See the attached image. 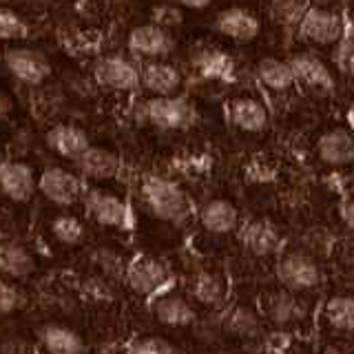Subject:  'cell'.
Here are the masks:
<instances>
[{
    "mask_svg": "<svg viewBox=\"0 0 354 354\" xmlns=\"http://www.w3.org/2000/svg\"><path fill=\"white\" fill-rule=\"evenodd\" d=\"M142 202L155 219L169 221V224H184L191 217L193 204L186 191L171 180L160 175H149L142 182Z\"/></svg>",
    "mask_w": 354,
    "mask_h": 354,
    "instance_id": "6da1fadb",
    "label": "cell"
},
{
    "mask_svg": "<svg viewBox=\"0 0 354 354\" xmlns=\"http://www.w3.org/2000/svg\"><path fill=\"white\" fill-rule=\"evenodd\" d=\"M274 274L277 281L281 283V288L297 295H306L313 292L321 286V266L319 261L306 250H283L277 257V266H274Z\"/></svg>",
    "mask_w": 354,
    "mask_h": 354,
    "instance_id": "7a4b0ae2",
    "label": "cell"
},
{
    "mask_svg": "<svg viewBox=\"0 0 354 354\" xmlns=\"http://www.w3.org/2000/svg\"><path fill=\"white\" fill-rule=\"evenodd\" d=\"M124 281L131 292L151 299L171 286L173 274L169 266L162 259L153 257V254H136V257L127 261Z\"/></svg>",
    "mask_w": 354,
    "mask_h": 354,
    "instance_id": "3957f363",
    "label": "cell"
},
{
    "mask_svg": "<svg viewBox=\"0 0 354 354\" xmlns=\"http://www.w3.org/2000/svg\"><path fill=\"white\" fill-rule=\"evenodd\" d=\"M38 191L58 208H69L84 197V182L80 175L62 169V166H49L44 169L38 180Z\"/></svg>",
    "mask_w": 354,
    "mask_h": 354,
    "instance_id": "277c9868",
    "label": "cell"
},
{
    "mask_svg": "<svg viewBox=\"0 0 354 354\" xmlns=\"http://www.w3.org/2000/svg\"><path fill=\"white\" fill-rule=\"evenodd\" d=\"M82 199H84L88 217H91L95 224L104 228H113V230L131 228V210L122 197L93 188V191H86Z\"/></svg>",
    "mask_w": 354,
    "mask_h": 354,
    "instance_id": "5b68a950",
    "label": "cell"
},
{
    "mask_svg": "<svg viewBox=\"0 0 354 354\" xmlns=\"http://www.w3.org/2000/svg\"><path fill=\"white\" fill-rule=\"evenodd\" d=\"M147 118L162 131H182L195 122V109L188 100L173 95H155L147 102Z\"/></svg>",
    "mask_w": 354,
    "mask_h": 354,
    "instance_id": "8992f818",
    "label": "cell"
},
{
    "mask_svg": "<svg viewBox=\"0 0 354 354\" xmlns=\"http://www.w3.org/2000/svg\"><path fill=\"white\" fill-rule=\"evenodd\" d=\"M151 315L160 326L166 328H188L197 321V310L191 299L182 292L169 290V288L151 297Z\"/></svg>",
    "mask_w": 354,
    "mask_h": 354,
    "instance_id": "52a82bcc",
    "label": "cell"
},
{
    "mask_svg": "<svg viewBox=\"0 0 354 354\" xmlns=\"http://www.w3.org/2000/svg\"><path fill=\"white\" fill-rule=\"evenodd\" d=\"M239 241L252 257H274L281 250V232L270 219L252 217L239 228Z\"/></svg>",
    "mask_w": 354,
    "mask_h": 354,
    "instance_id": "ba28073f",
    "label": "cell"
},
{
    "mask_svg": "<svg viewBox=\"0 0 354 354\" xmlns=\"http://www.w3.org/2000/svg\"><path fill=\"white\" fill-rule=\"evenodd\" d=\"M38 191V177L25 162H0V193L11 202L25 204Z\"/></svg>",
    "mask_w": 354,
    "mask_h": 354,
    "instance_id": "9c48e42d",
    "label": "cell"
},
{
    "mask_svg": "<svg viewBox=\"0 0 354 354\" xmlns=\"http://www.w3.org/2000/svg\"><path fill=\"white\" fill-rule=\"evenodd\" d=\"M304 295H297L290 290H279V292H268L263 299V315L268 317L274 326L279 328H297L301 326L308 317V308L304 304Z\"/></svg>",
    "mask_w": 354,
    "mask_h": 354,
    "instance_id": "30bf717a",
    "label": "cell"
},
{
    "mask_svg": "<svg viewBox=\"0 0 354 354\" xmlns=\"http://www.w3.org/2000/svg\"><path fill=\"white\" fill-rule=\"evenodd\" d=\"M5 64L11 71V75H16L20 82L25 84H40L49 77L51 64L44 58L42 53L33 49H11L5 55Z\"/></svg>",
    "mask_w": 354,
    "mask_h": 354,
    "instance_id": "8fae6325",
    "label": "cell"
},
{
    "mask_svg": "<svg viewBox=\"0 0 354 354\" xmlns=\"http://www.w3.org/2000/svg\"><path fill=\"white\" fill-rule=\"evenodd\" d=\"M219 328L230 337L254 339L261 330V315L254 306H250L246 301H237V304L221 310Z\"/></svg>",
    "mask_w": 354,
    "mask_h": 354,
    "instance_id": "7c38bea8",
    "label": "cell"
},
{
    "mask_svg": "<svg viewBox=\"0 0 354 354\" xmlns=\"http://www.w3.org/2000/svg\"><path fill=\"white\" fill-rule=\"evenodd\" d=\"M188 292H191L193 301L206 308H219L224 304L228 295V283L226 274L215 268H202L191 277L188 283Z\"/></svg>",
    "mask_w": 354,
    "mask_h": 354,
    "instance_id": "4fadbf2b",
    "label": "cell"
},
{
    "mask_svg": "<svg viewBox=\"0 0 354 354\" xmlns=\"http://www.w3.org/2000/svg\"><path fill=\"white\" fill-rule=\"evenodd\" d=\"M95 80L115 91H133L140 84V71L133 62L120 55H111L95 64Z\"/></svg>",
    "mask_w": 354,
    "mask_h": 354,
    "instance_id": "5bb4252c",
    "label": "cell"
},
{
    "mask_svg": "<svg viewBox=\"0 0 354 354\" xmlns=\"http://www.w3.org/2000/svg\"><path fill=\"white\" fill-rule=\"evenodd\" d=\"M129 47L133 53L144 55V58H162V55L171 53L173 38L164 27L155 25H140L129 33Z\"/></svg>",
    "mask_w": 354,
    "mask_h": 354,
    "instance_id": "9a60e30c",
    "label": "cell"
},
{
    "mask_svg": "<svg viewBox=\"0 0 354 354\" xmlns=\"http://www.w3.org/2000/svg\"><path fill=\"white\" fill-rule=\"evenodd\" d=\"M301 33L313 42L332 44L343 36V22L337 14L326 9H308L301 18Z\"/></svg>",
    "mask_w": 354,
    "mask_h": 354,
    "instance_id": "2e32d148",
    "label": "cell"
},
{
    "mask_svg": "<svg viewBox=\"0 0 354 354\" xmlns=\"http://www.w3.org/2000/svg\"><path fill=\"white\" fill-rule=\"evenodd\" d=\"M317 153L328 166L354 164V133L348 129H332L324 133L317 144Z\"/></svg>",
    "mask_w": 354,
    "mask_h": 354,
    "instance_id": "e0dca14e",
    "label": "cell"
},
{
    "mask_svg": "<svg viewBox=\"0 0 354 354\" xmlns=\"http://www.w3.org/2000/svg\"><path fill=\"white\" fill-rule=\"evenodd\" d=\"M199 224L210 235H228L239 226V210L228 199H210L199 210Z\"/></svg>",
    "mask_w": 354,
    "mask_h": 354,
    "instance_id": "ac0fdd59",
    "label": "cell"
},
{
    "mask_svg": "<svg viewBox=\"0 0 354 354\" xmlns=\"http://www.w3.org/2000/svg\"><path fill=\"white\" fill-rule=\"evenodd\" d=\"M77 171L86 180H113L120 173V158L118 153L102 149V147H88L80 158L75 160Z\"/></svg>",
    "mask_w": 354,
    "mask_h": 354,
    "instance_id": "d6986e66",
    "label": "cell"
},
{
    "mask_svg": "<svg viewBox=\"0 0 354 354\" xmlns=\"http://www.w3.org/2000/svg\"><path fill=\"white\" fill-rule=\"evenodd\" d=\"M321 321L335 335H354V295L337 292L326 299Z\"/></svg>",
    "mask_w": 354,
    "mask_h": 354,
    "instance_id": "ffe728a7",
    "label": "cell"
},
{
    "mask_svg": "<svg viewBox=\"0 0 354 354\" xmlns=\"http://www.w3.org/2000/svg\"><path fill=\"white\" fill-rule=\"evenodd\" d=\"M44 142H47V147L55 155H60L64 160H73V162L91 147L86 133L73 124H58L49 129L47 136H44Z\"/></svg>",
    "mask_w": 354,
    "mask_h": 354,
    "instance_id": "44dd1931",
    "label": "cell"
},
{
    "mask_svg": "<svg viewBox=\"0 0 354 354\" xmlns=\"http://www.w3.org/2000/svg\"><path fill=\"white\" fill-rule=\"evenodd\" d=\"M38 341L47 354H84L86 350L82 337L62 324H44L38 330Z\"/></svg>",
    "mask_w": 354,
    "mask_h": 354,
    "instance_id": "7402d4cb",
    "label": "cell"
},
{
    "mask_svg": "<svg viewBox=\"0 0 354 354\" xmlns=\"http://www.w3.org/2000/svg\"><path fill=\"white\" fill-rule=\"evenodd\" d=\"M36 272V257L20 243L0 241V274L11 281L27 279Z\"/></svg>",
    "mask_w": 354,
    "mask_h": 354,
    "instance_id": "603a6c76",
    "label": "cell"
},
{
    "mask_svg": "<svg viewBox=\"0 0 354 354\" xmlns=\"http://www.w3.org/2000/svg\"><path fill=\"white\" fill-rule=\"evenodd\" d=\"M140 84L155 95H173L182 84V75L173 64L153 60L140 71Z\"/></svg>",
    "mask_w": 354,
    "mask_h": 354,
    "instance_id": "cb8c5ba5",
    "label": "cell"
},
{
    "mask_svg": "<svg viewBox=\"0 0 354 354\" xmlns=\"http://www.w3.org/2000/svg\"><path fill=\"white\" fill-rule=\"evenodd\" d=\"M217 29L224 33V36L237 42H248L257 36L261 27H259V20L254 18L248 9L230 7L217 16Z\"/></svg>",
    "mask_w": 354,
    "mask_h": 354,
    "instance_id": "d4e9b609",
    "label": "cell"
},
{
    "mask_svg": "<svg viewBox=\"0 0 354 354\" xmlns=\"http://www.w3.org/2000/svg\"><path fill=\"white\" fill-rule=\"evenodd\" d=\"M228 115L232 124L246 133H259L268 124V111H266V106L259 100H252V97L232 100L228 106Z\"/></svg>",
    "mask_w": 354,
    "mask_h": 354,
    "instance_id": "484cf974",
    "label": "cell"
},
{
    "mask_svg": "<svg viewBox=\"0 0 354 354\" xmlns=\"http://www.w3.org/2000/svg\"><path fill=\"white\" fill-rule=\"evenodd\" d=\"M292 66V73H295V80H301L308 86H315V88H332V75L328 71V66L321 62L317 55H310V53H299L292 58L290 62Z\"/></svg>",
    "mask_w": 354,
    "mask_h": 354,
    "instance_id": "4316f807",
    "label": "cell"
},
{
    "mask_svg": "<svg viewBox=\"0 0 354 354\" xmlns=\"http://www.w3.org/2000/svg\"><path fill=\"white\" fill-rule=\"evenodd\" d=\"M257 73H259V80L268 88H272V91H288V88L295 84L292 66L277 58H263L257 64Z\"/></svg>",
    "mask_w": 354,
    "mask_h": 354,
    "instance_id": "83f0119b",
    "label": "cell"
},
{
    "mask_svg": "<svg viewBox=\"0 0 354 354\" xmlns=\"http://www.w3.org/2000/svg\"><path fill=\"white\" fill-rule=\"evenodd\" d=\"M51 235L53 239L62 243V246H75L84 239V226L82 221L73 215H58L51 219Z\"/></svg>",
    "mask_w": 354,
    "mask_h": 354,
    "instance_id": "f1b7e54d",
    "label": "cell"
},
{
    "mask_svg": "<svg viewBox=\"0 0 354 354\" xmlns=\"http://www.w3.org/2000/svg\"><path fill=\"white\" fill-rule=\"evenodd\" d=\"M127 354H180L175 343L158 335H142L127 343Z\"/></svg>",
    "mask_w": 354,
    "mask_h": 354,
    "instance_id": "f546056e",
    "label": "cell"
},
{
    "mask_svg": "<svg viewBox=\"0 0 354 354\" xmlns=\"http://www.w3.org/2000/svg\"><path fill=\"white\" fill-rule=\"evenodd\" d=\"M29 27L16 11L0 7V40H22L27 38Z\"/></svg>",
    "mask_w": 354,
    "mask_h": 354,
    "instance_id": "4dcf8cb0",
    "label": "cell"
},
{
    "mask_svg": "<svg viewBox=\"0 0 354 354\" xmlns=\"http://www.w3.org/2000/svg\"><path fill=\"white\" fill-rule=\"evenodd\" d=\"M22 306H25V295L14 286V281L0 274V317L14 315Z\"/></svg>",
    "mask_w": 354,
    "mask_h": 354,
    "instance_id": "1f68e13d",
    "label": "cell"
},
{
    "mask_svg": "<svg viewBox=\"0 0 354 354\" xmlns=\"http://www.w3.org/2000/svg\"><path fill=\"white\" fill-rule=\"evenodd\" d=\"M306 0H274V16L283 20V22H292L304 18L308 11Z\"/></svg>",
    "mask_w": 354,
    "mask_h": 354,
    "instance_id": "d6a6232c",
    "label": "cell"
},
{
    "mask_svg": "<svg viewBox=\"0 0 354 354\" xmlns=\"http://www.w3.org/2000/svg\"><path fill=\"white\" fill-rule=\"evenodd\" d=\"M153 22H155V25L164 27V29L166 27H175V25H180V22H182V11L177 7H160V9H155Z\"/></svg>",
    "mask_w": 354,
    "mask_h": 354,
    "instance_id": "836d02e7",
    "label": "cell"
},
{
    "mask_svg": "<svg viewBox=\"0 0 354 354\" xmlns=\"http://www.w3.org/2000/svg\"><path fill=\"white\" fill-rule=\"evenodd\" d=\"M343 221H346V226L350 230H354V199H350V202H346V206H343Z\"/></svg>",
    "mask_w": 354,
    "mask_h": 354,
    "instance_id": "e575fe53",
    "label": "cell"
},
{
    "mask_svg": "<svg viewBox=\"0 0 354 354\" xmlns=\"http://www.w3.org/2000/svg\"><path fill=\"white\" fill-rule=\"evenodd\" d=\"M175 3L188 9H204L206 5H210V0H175Z\"/></svg>",
    "mask_w": 354,
    "mask_h": 354,
    "instance_id": "d590c367",
    "label": "cell"
},
{
    "mask_svg": "<svg viewBox=\"0 0 354 354\" xmlns=\"http://www.w3.org/2000/svg\"><path fill=\"white\" fill-rule=\"evenodd\" d=\"M350 71L354 73V53L350 55Z\"/></svg>",
    "mask_w": 354,
    "mask_h": 354,
    "instance_id": "8d00e7d4",
    "label": "cell"
}]
</instances>
